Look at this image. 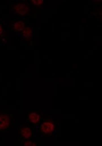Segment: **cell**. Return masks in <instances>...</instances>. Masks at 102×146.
Returning a JSON list of instances; mask_svg holds the SVG:
<instances>
[{
    "label": "cell",
    "instance_id": "cell-1",
    "mask_svg": "<svg viewBox=\"0 0 102 146\" xmlns=\"http://www.w3.org/2000/svg\"><path fill=\"white\" fill-rule=\"evenodd\" d=\"M57 129V124L52 117L44 119L38 127L39 134L42 137L53 135Z\"/></svg>",
    "mask_w": 102,
    "mask_h": 146
},
{
    "label": "cell",
    "instance_id": "cell-2",
    "mask_svg": "<svg viewBox=\"0 0 102 146\" xmlns=\"http://www.w3.org/2000/svg\"><path fill=\"white\" fill-rule=\"evenodd\" d=\"M11 9L19 17H29L31 14L30 6L25 2L17 1L11 5Z\"/></svg>",
    "mask_w": 102,
    "mask_h": 146
},
{
    "label": "cell",
    "instance_id": "cell-3",
    "mask_svg": "<svg viewBox=\"0 0 102 146\" xmlns=\"http://www.w3.org/2000/svg\"><path fill=\"white\" fill-rule=\"evenodd\" d=\"M44 119V114L40 110L31 111L26 113V121L33 127H38Z\"/></svg>",
    "mask_w": 102,
    "mask_h": 146
},
{
    "label": "cell",
    "instance_id": "cell-4",
    "mask_svg": "<svg viewBox=\"0 0 102 146\" xmlns=\"http://www.w3.org/2000/svg\"><path fill=\"white\" fill-rule=\"evenodd\" d=\"M13 115L8 110L0 111V132H5L11 124Z\"/></svg>",
    "mask_w": 102,
    "mask_h": 146
},
{
    "label": "cell",
    "instance_id": "cell-5",
    "mask_svg": "<svg viewBox=\"0 0 102 146\" xmlns=\"http://www.w3.org/2000/svg\"><path fill=\"white\" fill-rule=\"evenodd\" d=\"M26 26V21L24 19H11L8 22L10 31L14 34L21 33Z\"/></svg>",
    "mask_w": 102,
    "mask_h": 146
},
{
    "label": "cell",
    "instance_id": "cell-6",
    "mask_svg": "<svg viewBox=\"0 0 102 146\" xmlns=\"http://www.w3.org/2000/svg\"><path fill=\"white\" fill-rule=\"evenodd\" d=\"M19 137L23 139H30L34 138L35 130L32 126L24 125L20 128L16 132Z\"/></svg>",
    "mask_w": 102,
    "mask_h": 146
},
{
    "label": "cell",
    "instance_id": "cell-7",
    "mask_svg": "<svg viewBox=\"0 0 102 146\" xmlns=\"http://www.w3.org/2000/svg\"><path fill=\"white\" fill-rule=\"evenodd\" d=\"M20 34L23 40L26 42L29 43L30 45L33 44L34 30L32 27L30 26H26Z\"/></svg>",
    "mask_w": 102,
    "mask_h": 146
},
{
    "label": "cell",
    "instance_id": "cell-8",
    "mask_svg": "<svg viewBox=\"0 0 102 146\" xmlns=\"http://www.w3.org/2000/svg\"><path fill=\"white\" fill-rule=\"evenodd\" d=\"M20 145L24 146H40L42 145V141L35 139V137L30 139H23L19 138L18 140Z\"/></svg>",
    "mask_w": 102,
    "mask_h": 146
},
{
    "label": "cell",
    "instance_id": "cell-9",
    "mask_svg": "<svg viewBox=\"0 0 102 146\" xmlns=\"http://www.w3.org/2000/svg\"><path fill=\"white\" fill-rule=\"evenodd\" d=\"M29 3L31 4V5L33 7L39 10V9H41V7L44 4V1H42V0H31V1H29Z\"/></svg>",
    "mask_w": 102,
    "mask_h": 146
},
{
    "label": "cell",
    "instance_id": "cell-10",
    "mask_svg": "<svg viewBox=\"0 0 102 146\" xmlns=\"http://www.w3.org/2000/svg\"><path fill=\"white\" fill-rule=\"evenodd\" d=\"M5 30L2 24L0 22V38H3L5 36Z\"/></svg>",
    "mask_w": 102,
    "mask_h": 146
}]
</instances>
